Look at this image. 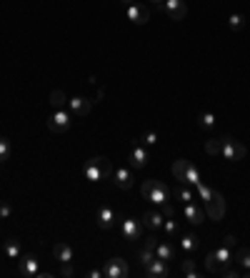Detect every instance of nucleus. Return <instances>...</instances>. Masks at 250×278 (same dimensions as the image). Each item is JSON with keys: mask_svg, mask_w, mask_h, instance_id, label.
I'll return each mask as SVG.
<instances>
[{"mask_svg": "<svg viewBox=\"0 0 250 278\" xmlns=\"http://www.w3.org/2000/svg\"><path fill=\"white\" fill-rule=\"evenodd\" d=\"M120 231H123V235H125V241H140V235H143V226H140V221H135V218H125V221L120 223Z\"/></svg>", "mask_w": 250, "mask_h": 278, "instance_id": "11", "label": "nucleus"}, {"mask_svg": "<svg viewBox=\"0 0 250 278\" xmlns=\"http://www.w3.org/2000/svg\"><path fill=\"white\" fill-rule=\"evenodd\" d=\"M180 248H183L185 253L195 251V248H198V238H195V235H183V238H180Z\"/></svg>", "mask_w": 250, "mask_h": 278, "instance_id": "29", "label": "nucleus"}, {"mask_svg": "<svg viewBox=\"0 0 250 278\" xmlns=\"http://www.w3.org/2000/svg\"><path fill=\"white\" fill-rule=\"evenodd\" d=\"M160 213H163L165 218H173V216H175V208L170 206V201H168V203H163V206H160Z\"/></svg>", "mask_w": 250, "mask_h": 278, "instance_id": "37", "label": "nucleus"}, {"mask_svg": "<svg viewBox=\"0 0 250 278\" xmlns=\"http://www.w3.org/2000/svg\"><path fill=\"white\" fill-rule=\"evenodd\" d=\"M175 195H178V201H183V203H190V201H193V190H190V188H185L183 183L175 188Z\"/></svg>", "mask_w": 250, "mask_h": 278, "instance_id": "30", "label": "nucleus"}, {"mask_svg": "<svg viewBox=\"0 0 250 278\" xmlns=\"http://www.w3.org/2000/svg\"><path fill=\"white\" fill-rule=\"evenodd\" d=\"M113 181H115V185H118L120 190H128V188H133V183H135V178H133V173H130L128 168H115V171H113Z\"/></svg>", "mask_w": 250, "mask_h": 278, "instance_id": "16", "label": "nucleus"}, {"mask_svg": "<svg viewBox=\"0 0 250 278\" xmlns=\"http://www.w3.org/2000/svg\"><path fill=\"white\" fill-rule=\"evenodd\" d=\"M140 193H143L145 201H150L153 206H163V203H168V198H170V188L165 185L163 181H155V178L143 181Z\"/></svg>", "mask_w": 250, "mask_h": 278, "instance_id": "1", "label": "nucleus"}, {"mask_svg": "<svg viewBox=\"0 0 250 278\" xmlns=\"http://www.w3.org/2000/svg\"><path fill=\"white\" fill-rule=\"evenodd\" d=\"M205 216L210 218V221H220L225 216V198L215 190V195L210 198V201L205 203Z\"/></svg>", "mask_w": 250, "mask_h": 278, "instance_id": "7", "label": "nucleus"}, {"mask_svg": "<svg viewBox=\"0 0 250 278\" xmlns=\"http://www.w3.org/2000/svg\"><path fill=\"white\" fill-rule=\"evenodd\" d=\"M195 188H198V193H200V198H203V201H205V203H208V201H210V198L215 195V190H213L210 185H205L203 181H200V183H198Z\"/></svg>", "mask_w": 250, "mask_h": 278, "instance_id": "31", "label": "nucleus"}, {"mask_svg": "<svg viewBox=\"0 0 250 278\" xmlns=\"http://www.w3.org/2000/svg\"><path fill=\"white\" fill-rule=\"evenodd\" d=\"M155 256H158V258H163V261H173V258H175V248H173V243H168V241L160 243V241H158V246H155Z\"/></svg>", "mask_w": 250, "mask_h": 278, "instance_id": "21", "label": "nucleus"}, {"mask_svg": "<svg viewBox=\"0 0 250 278\" xmlns=\"http://www.w3.org/2000/svg\"><path fill=\"white\" fill-rule=\"evenodd\" d=\"M183 213H185V221L188 223H193V226H200L203 221H205V211L198 206V203H185V208H183Z\"/></svg>", "mask_w": 250, "mask_h": 278, "instance_id": "17", "label": "nucleus"}, {"mask_svg": "<svg viewBox=\"0 0 250 278\" xmlns=\"http://www.w3.org/2000/svg\"><path fill=\"white\" fill-rule=\"evenodd\" d=\"M68 100H70V98H65V93H63V91H53V93H50V103H53V108H55V110H65Z\"/></svg>", "mask_w": 250, "mask_h": 278, "instance_id": "23", "label": "nucleus"}, {"mask_svg": "<svg viewBox=\"0 0 250 278\" xmlns=\"http://www.w3.org/2000/svg\"><path fill=\"white\" fill-rule=\"evenodd\" d=\"M3 248H5V256H8V258H13V261H18V258H20V243L15 241V238L5 241V246H3Z\"/></svg>", "mask_w": 250, "mask_h": 278, "instance_id": "24", "label": "nucleus"}, {"mask_svg": "<svg viewBox=\"0 0 250 278\" xmlns=\"http://www.w3.org/2000/svg\"><path fill=\"white\" fill-rule=\"evenodd\" d=\"M103 276L105 278H125L128 276V263H125L123 258H110L103 266Z\"/></svg>", "mask_w": 250, "mask_h": 278, "instance_id": "9", "label": "nucleus"}, {"mask_svg": "<svg viewBox=\"0 0 250 278\" xmlns=\"http://www.w3.org/2000/svg\"><path fill=\"white\" fill-rule=\"evenodd\" d=\"M228 28H230L233 33H240V30L245 28V18H243L240 13H233V15L228 18Z\"/></svg>", "mask_w": 250, "mask_h": 278, "instance_id": "25", "label": "nucleus"}, {"mask_svg": "<svg viewBox=\"0 0 250 278\" xmlns=\"http://www.w3.org/2000/svg\"><path fill=\"white\" fill-rule=\"evenodd\" d=\"M220 276H225V278H235V276H240V271H235V268H228V266H220V271H218Z\"/></svg>", "mask_w": 250, "mask_h": 278, "instance_id": "38", "label": "nucleus"}, {"mask_svg": "<svg viewBox=\"0 0 250 278\" xmlns=\"http://www.w3.org/2000/svg\"><path fill=\"white\" fill-rule=\"evenodd\" d=\"M53 256H55V261H60V263H73V258H75V253H73V248H70L68 243H55V246H53Z\"/></svg>", "mask_w": 250, "mask_h": 278, "instance_id": "18", "label": "nucleus"}, {"mask_svg": "<svg viewBox=\"0 0 250 278\" xmlns=\"http://www.w3.org/2000/svg\"><path fill=\"white\" fill-rule=\"evenodd\" d=\"M173 176H175L180 183H190V185H198V183H200V171H198V166H193L190 161H185V158H180V161L173 163Z\"/></svg>", "mask_w": 250, "mask_h": 278, "instance_id": "3", "label": "nucleus"}, {"mask_svg": "<svg viewBox=\"0 0 250 278\" xmlns=\"http://www.w3.org/2000/svg\"><path fill=\"white\" fill-rule=\"evenodd\" d=\"M233 263H238L240 271H250V248H238L233 253Z\"/></svg>", "mask_w": 250, "mask_h": 278, "instance_id": "20", "label": "nucleus"}, {"mask_svg": "<svg viewBox=\"0 0 250 278\" xmlns=\"http://www.w3.org/2000/svg\"><path fill=\"white\" fill-rule=\"evenodd\" d=\"M245 153H248V148L243 145V143H238L235 138H230V136H225L223 138V145H220V155L225 158V161H240V158H245Z\"/></svg>", "mask_w": 250, "mask_h": 278, "instance_id": "4", "label": "nucleus"}, {"mask_svg": "<svg viewBox=\"0 0 250 278\" xmlns=\"http://www.w3.org/2000/svg\"><path fill=\"white\" fill-rule=\"evenodd\" d=\"M180 271H183L185 276H190V278H195V276H200V273L195 271V261H188V258H185V261L180 263Z\"/></svg>", "mask_w": 250, "mask_h": 278, "instance_id": "33", "label": "nucleus"}, {"mask_svg": "<svg viewBox=\"0 0 250 278\" xmlns=\"http://www.w3.org/2000/svg\"><path fill=\"white\" fill-rule=\"evenodd\" d=\"M138 258H140V266L145 268V266H148V263H150V261L155 258V248L145 243V248H140V253H138Z\"/></svg>", "mask_w": 250, "mask_h": 278, "instance_id": "26", "label": "nucleus"}, {"mask_svg": "<svg viewBox=\"0 0 250 278\" xmlns=\"http://www.w3.org/2000/svg\"><path fill=\"white\" fill-rule=\"evenodd\" d=\"M95 221H98V226L100 228H113L115 226V221H118V216H115V211L110 208V206H100L98 208V213H95Z\"/></svg>", "mask_w": 250, "mask_h": 278, "instance_id": "15", "label": "nucleus"}, {"mask_svg": "<svg viewBox=\"0 0 250 278\" xmlns=\"http://www.w3.org/2000/svg\"><path fill=\"white\" fill-rule=\"evenodd\" d=\"M198 126L205 128V131H210V128L215 126V115H213V113H200V115H198Z\"/></svg>", "mask_w": 250, "mask_h": 278, "instance_id": "27", "label": "nucleus"}, {"mask_svg": "<svg viewBox=\"0 0 250 278\" xmlns=\"http://www.w3.org/2000/svg\"><path fill=\"white\" fill-rule=\"evenodd\" d=\"M10 213H13V206L3 201V203H0V218H8Z\"/></svg>", "mask_w": 250, "mask_h": 278, "instance_id": "39", "label": "nucleus"}, {"mask_svg": "<svg viewBox=\"0 0 250 278\" xmlns=\"http://www.w3.org/2000/svg\"><path fill=\"white\" fill-rule=\"evenodd\" d=\"M213 256H215V261H218L220 266H230V263H233V253H230L228 246H220L218 251H213Z\"/></svg>", "mask_w": 250, "mask_h": 278, "instance_id": "22", "label": "nucleus"}, {"mask_svg": "<svg viewBox=\"0 0 250 278\" xmlns=\"http://www.w3.org/2000/svg\"><path fill=\"white\" fill-rule=\"evenodd\" d=\"M143 221H145V228H148V231H158V228H163L165 216H163V213H158V211H145Z\"/></svg>", "mask_w": 250, "mask_h": 278, "instance_id": "19", "label": "nucleus"}, {"mask_svg": "<svg viewBox=\"0 0 250 278\" xmlns=\"http://www.w3.org/2000/svg\"><path fill=\"white\" fill-rule=\"evenodd\" d=\"M150 3H153V5H155V8H158V5H160V3H163V0H150Z\"/></svg>", "mask_w": 250, "mask_h": 278, "instance_id": "44", "label": "nucleus"}, {"mask_svg": "<svg viewBox=\"0 0 250 278\" xmlns=\"http://www.w3.org/2000/svg\"><path fill=\"white\" fill-rule=\"evenodd\" d=\"M140 143H143V145H155V143H158V133H155V131H145V133L140 136Z\"/></svg>", "mask_w": 250, "mask_h": 278, "instance_id": "34", "label": "nucleus"}, {"mask_svg": "<svg viewBox=\"0 0 250 278\" xmlns=\"http://www.w3.org/2000/svg\"><path fill=\"white\" fill-rule=\"evenodd\" d=\"M223 246L233 248V246H235V235H225V238H223Z\"/></svg>", "mask_w": 250, "mask_h": 278, "instance_id": "40", "label": "nucleus"}, {"mask_svg": "<svg viewBox=\"0 0 250 278\" xmlns=\"http://www.w3.org/2000/svg\"><path fill=\"white\" fill-rule=\"evenodd\" d=\"M88 276H90V278H100V276H103V268H93Z\"/></svg>", "mask_w": 250, "mask_h": 278, "instance_id": "42", "label": "nucleus"}, {"mask_svg": "<svg viewBox=\"0 0 250 278\" xmlns=\"http://www.w3.org/2000/svg\"><path fill=\"white\" fill-rule=\"evenodd\" d=\"M145 276L148 278H163V276H168V261H163V258H153L148 266H145Z\"/></svg>", "mask_w": 250, "mask_h": 278, "instance_id": "14", "label": "nucleus"}, {"mask_svg": "<svg viewBox=\"0 0 250 278\" xmlns=\"http://www.w3.org/2000/svg\"><path fill=\"white\" fill-rule=\"evenodd\" d=\"M45 126H48L50 133H65L70 128V115H68V110H53L48 115Z\"/></svg>", "mask_w": 250, "mask_h": 278, "instance_id": "5", "label": "nucleus"}, {"mask_svg": "<svg viewBox=\"0 0 250 278\" xmlns=\"http://www.w3.org/2000/svg\"><path fill=\"white\" fill-rule=\"evenodd\" d=\"M125 15H128V20H130V23H135V25H145V23L150 20V10H148L143 3H133V5H128V8H125Z\"/></svg>", "mask_w": 250, "mask_h": 278, "instance_id": "10", "label": "nucleus"}, {"mask_svg": "<svg viewBox=\"0 0 250 278\" xmlns=\"http://www.w3.org/2000/svg\"><path fill=\"white\" fill-rule=\"evenodd\" d=\"M158 10L163 13H168L170 20H183L188 15V5H185V0H165V3L158 5Z\"/></svg>", "mask_w": 250, "mask_h": 278, "instance_id": "6", "label": "nucleus"}, {"mask_svg": "<svg viewBox=\"0 0 250 278\" xmlns=\"http://www.w3.org/2000/svg\"><path fill=\"white\" fill-rule=\"evenodd\" d=\"M128 163H130V168H145V163H148V150H145V145H133L130 148Z\"/></svg>", "mask_w": 250, "mask_h": 278, "instance_id": "13", "label": "nucleus"}, {"mask_svg": "<svg viewBox=\"0 0 250 278\" xmlns=\"http://www.w3.org/2000/svg\"><path fill=\"white\" fill-rule=\"evenodd\" d=\"M163 228H165V233H168L170 238L178 233V223H175L173 218H165V221H163Z\"/></svg>", "mask_w": 250, "mask_h": 278, "instance_id": "35", "label": "nucleus"}, {"mask_svg": "<svg viewBox=\"0 0 250 278\" xmlns=\"http://www.w3.org/2000/svg\"><path fill=\"white\" fill-rule=\"evenodd\" d=\"M120 3H123L125 8H128V5H133V3H135V0H120Z\"/></svg>", "mask_w": 250, "mask_h": 278, "instance_id": "43", "label": "nucleus"}, {"mask_svg": "<svg viewBox=\"0 0 250 278\" xmlns=\"http://www.w3.org/2000/svg\"><path fill=\"white\" fill-rule=\"evenodd\" d=\"M18 271H20V276H25V278H38V276H43V271H40L35 256H20V258H18Z\"/></svg>", "mask_w": 250, "mask_h": 278, "instance_id": "8", "label": "nucleus"}, {"mask_svg": "<svg viewBox=\"0 0 250 278\" xmlns=\"http://www.w3.org/2000/svg\"><path fill=\"white\" fill-rule=\"evenodd\" d=\"M60 276H73V266H70V263H63V268H60Z\"/></svg>", "mask_w": 250, "mask_h": 278, "instance_id": "41", "label": "nucleus"}, {"mask_svg": "<svg viewBox=\"0 0 250 278\" xmlns=\"http://www.w3.org/2000/svg\"><path fill=\"white\" fill-rule=\"evenodd\" d=\"M113 171H115V168L110 166V161H108L105 155H95V158H90V161L83 166V173H85V178L93 181V183H98V181L113 176Z\"/></svg>", "mask_w": 250, "mask_h": 278, "instance_id": "2", "label": "nucleus"}, {"mask_svg": "<svg viewBox=\"0 0 250 278\" xmlns=\"http://www.w3.org/2000/svg\"><path fill=\"white\" fill-rule=\"evenodd\" d=\"M68 108H70V113L75 115V118H85L90 110H93V100L90 98H70L68 100Z\"/></svg>", "mask_w": 250, "mask_h": 278, "instance_id": "12", "label": "nucleus"}, {"mask_svg": "<svg viewBox=\"0 0 250 278\" xmlns=\"http://www.w3.org/2000/svg\"><path fill=\"white\" fill-rule=\"evenodd\" d=\"M220 145H223V138H210L205 143V153L208 155H220Z\"/></svg>", "mask_w": 250, "mask_h": 278, "instance_id": "28", "label": "nucleus"}, {"mask_svg": "<svg viewBox=\"0 0 250 278\" xmlns=\"http://www.w3.org/2000/svg\"><path fill=\"white\" fill-rule=\"evenodd\" d=\"M10 158V140L8 138H0V163H5Z\"/></svg>", "mask_w": 250, "mask_h": 278, "instance_id": "32", "label": "nucleus"}, {"mask_svg": "<svg viewBox=\"0 0 250 278\" xmlns=\"http://www.w3.org/2000/svg\"><path fill=\"white\" fill-rule=\"evenodd\" d=\"M205 268L210 271V273H218V271H220V263L215 261V256H213V253H210V256H205Z\"/></svg>", "mask_w": 250, "mask_h": 278, "instance_id": "36", "label": "nucleus"}]
</instances>
